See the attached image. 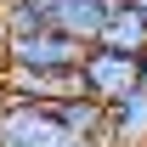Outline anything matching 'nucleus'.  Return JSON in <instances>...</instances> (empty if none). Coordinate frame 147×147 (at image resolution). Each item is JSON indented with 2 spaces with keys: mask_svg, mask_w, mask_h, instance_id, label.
I'll return each instance as SVG.
<instances>
[{
  "mask_svg": "<svg viewBox=\"0 0 147 147\" xmlns=\"http://www.w3.org/2000/svg\"><path fill=\"white\" fill-rule=\"evenodd\" d=\"M79 79H85V96L102 102V108L125 102L130 91H142V85H147L142 57L113 51V45H85V57H79Z\"/></svg>",
  "mask_w": 147,
  "mask_h": 147,
  "instance_id": "1",
  "label": "nucleus"
},
{
  "mask_svg": "<svg viewBox=\"0 0 147 147\" xmlns=\"http://www.w3.org/2000/svg\"><path fill=\"white\" fill-rule=\"evenodd\" d=\"M79 57L85 45L68 34H57V28H40V34H23V40H0V68H79Z\"/></svg>",
  "mask_w": 147,
  "mask_h": 147,
  "instance_id": "2",
  "label": "nucleus"
},
{
  "mask_svg": "<svg viewBox=\"0 0 147 147\" xmlns=\"http://www.w3.org/2000/svg\"><path fill=\"white\" fill-rule=\"evenodd\" d=\"M0 79H6V91H11V102H28V108H62V102H74V96H85V79H79V68H0Z\"/></svg>",
  "mask_w": 147,
  "mask_h": 147,
  "instance_id": "3",
  "label": "nucleus"
},
{
  "mask_svg": "<svg viewBox=\"0 0 147 147\" xmlns=\"http://www.w3.org/2000/svg\"><path fill=\"white\" fill-rule=\"evenodd\" d=\"M0 147H74V136L62 130L57 108H28V102H17V108L0 119Z\"/></svg>",
  "mask_w": 147,
  "mask_h": 147,
  "instance_id": "4",
  "label": "nucleus"
},
{
  "mask_svg": "<svg viewBox=\"0 0 147 147\" xmlns=\"http://www.w3.org/2000/svg\"><path fill=\"white\" fill-rule=\"evenodd\" d=\"M108 6L113 0H51V28L79 45H96L108 28Z\"/></svg>",
  "mask_w": 147,
  "mask_h": 147,
  "instance_id": "5",
  "label": "nucleus"
},
{
  "mask_svg": "<svg viewBox=\"0 0 147 147\" xmlns=\"http://www.w3.org/2000/svg\"><path fill=\"white\" fill-rule=\"evenodd\" d=\"M102 147H147V85H142V91H130L125 102H113V108H108Z\"/></svg>",
  "mask_w": 147,
  "mask_h": 147,
  "instance_id": "6",
  "label": "nucleus"
},
{
  "mask_svg": "<svg viewBox=\"0 0 147 147\" xmlns=\"http://www.w3.org/2000/svg\"><path fill=\"white\" fill-rule=\"evenodd\" d=\"M96 45H113V51H130V57H147V11L136 0H113L108 6V28Z\"/></svg>",
  "mask_w": 147,
  "mask_h": 147,
  "instance_id": "7",
  "label": "nucleus"
},
{
  "mask_svg": "<svg viewBox=\"0 0 147 147\" xmlns=\"http://www.w3.org/2000/svg\"><path fill=\"white\" fill-rule=\"evenodd\" d=\"M51 28V0H0V40H23Z\"/></svg>",
  "mask_w": 147,
  "mask_h": 147,
  "instance_id": "8",
  "label": "nucleus"
},
{
  "mask_svg": "<svg viewBox=\"0 0 147 147\" xmlns=\"http://www.w3.org/2000/svg\"><path fill=\"white\" fill-rule=\"evenodd\" d=\"M57 119H62V130H68L74 142H96V147H102V125H108V108H102V102L74 96V102L57 108Z\"/></svg>",
  "mask_w": 147,
  "mask_h": 147,
  "instance_id": "9",
  "label": "nucleus"
},
{
  "mask_svg": "<svg viewBox=\"0 0 147 147\" xmlns=\"http://www.w3.org/2000/svg\"><path fill=\"white\" fill-rule=\"evenodd\" d=\"M11 108H17V102H11V91H6V79H0V119H6Z\"/></svg>",
  "mask_w": 147,
  "mask_h": 147,
  "instance_id": "10",
  "label": "nucleus"
},
{
  "mask_svg": "<svg viewBox=\"0 0 147 147\" xmlns=\"http://www.w3.org/2000/svg\"><path fill=\"white\" fill-rule=\"evenodd\" d=\"M74 147H96V142H74Z\"/></svg>",
  "mask_w": 147,
  "mask_h": 147,
  "instance_id": "11",
  "label": "nucleus"
},
{
  "mask_svg": "<svg viewBox=\"0 0 147 147\" xmlns=\"http://www.w3.org/2000/svg\"><path fill=\"white\" fill-rule=\"evenodd\" d=\"M136 6H142V11H147V0H136Z\"/></svg>",
  "mask_w": 147,
  "mask_h": 147,
  "instance_id": "12",
  "label": "nucleus"
},
{
  "mask_svg": "<svg viewBox=\"0 0 147 147\" xmlns=\"http://www.w3.org/2000/svg\"><path fill=\"white\" fill-rule=\"evenodd\" d=\"M142 74H147V57H142Z\"/></svg>",
  "mask_w": 147,
  "mask_h": 147,
  "instance_id": "13",
  "label": "nucleus"
}]
</instances>
